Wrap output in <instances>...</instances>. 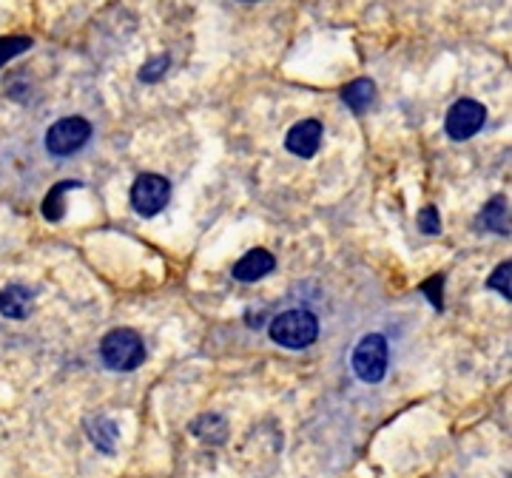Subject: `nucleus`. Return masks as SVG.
Returning a JSON list of instances; mask_svg holds the SVG:
<instances>
[{
  "mask_svg": "<svg viewBox=\"0 0 512 478\" xmlns=\"http://www.w3.org/2000/svg\"><path fill=\"white\" fill-rule=\"evenodd\" d=\"M100 356L111 370H120V373L137 370L146 359L143 336L131 331V328H117V331L106 333L103 342H100Z\"/></svg>",
  "mask_w": 512,
  "mask_h": 478,
  "instance_id": "f257e3e1",
  "label": "nucleus"
},
{
  "mask_svg": "<svg viewBox=\"0 0 512 478\" xmlns=\"http://www.w3.org/2000/svg\"><path fill=\"white\" fill-rule=\"evenodd\" d=\"M271 339L279 348L302 350L316 342L319 336V319L311 311H285L271 322Z\"/></svg>",
  "mask_w": 512,
  "mask_h": 478,
  "instance_id": "f03ea898",
  "label": "nucleus"
},
{
  "mask_svg": "<svg viewBox=\"0 0 512 478\" xmlns=\"http://www.w3.org/2000/svg\"><path fill=\"white\" fill-rule=\"evenodd\" d=\"M387 359H390L387 339H384L382 333H367L365 339L356 345V350H353L350 365H353V373L362 382L376 385V382H382L384 373H387Z\"/></svg>",
  "mask_w": 512,
  "mask_h": 478,
  "instance_id": "7ed1b4c3",
  "label": "nucleus"
},
{
  "mask_svg": "<svg viewBox=\"0 0 512 478\" xmlns=\"http://www.w3.org/2000/svg\"><path fill=\"white\" fill-rule=\"evenodd\" d=\"M89 137H92L89 120H83V117H63V120H57L55 126L46 131V148L55 157H69V154L86 146Z\"/></svg>",
  "mask_w": 512,
  "mask_h": 478,
  "instance_id": "20e7f679",
  "label": "nucleus"
},
{
  "mask_svg": "<svg viewBox=\"0 0 512 478\" xmlns=\"http://www.w3.org/2000/svg\"><path fill=\"white\" fill-rule=\"evenodd\" d=\"M168 200H171V185L160 174H143V177H137V183L131 188V205L143 217L160 214Z\"/></svg>",
  "mask_w": 512,
  "mask_h": 478,
  "instance_id": "39448f33",
  "label": "nucleus"
},
{
  "mask_svg": "<svg viewBox=\"0 0 512 478\" xmlns=\"http://www.w3.org/2000/svg\"><path fill=\"white\" fill-rule=\"evenodd\" d=\"M487 120V109L478 100H458L453 109L447 111V134L453 140H470L476 137Z\"/></svg>",
  "mask_w": 512,
  "mask_h": 478,
  "instance_id": "423d86ee",
  "label": "nucleus"
},
{
  "mask_svg": "<svg viewBox=\"0 0 512 478\" xmlns=\"http://www.w3.org/2000/svg\"><path fill=\"white\" fill-rule=\"evenodd\" d=\"M285 146L291 154L296 157H313L319 146H322V123L319 120H302V123H296L291 131H288V140H285Z\"/></svg>",
  "mask_w": 512,
  "mask_h": 478,
  "instance_id": "0eeeda50",
  "label": "nucleus"
},
{
  "mask_svg": "<svg viewBox=\"0 0 512 478\" xmlns=\"http://www.w3.org/2000/svg\"><path fill=\"white\" fill-rule=\"evenodd\" d=\"M274 268H276L274 254H271V251H265V248H254V251H248V254L234 265V279H239V282H256V279H262V276L271 274Z\"/></svg>",
  "mask_w": 512,
  "mask_h": 478,
  "instance_id": "6e6552de",
  "label": "nucleus"
},
{
  "mask_svg": "<svg viewBox=\"0 0 512 478\" xmlns=\"http://www.w3.org/2000/svg\"><path fill=\"white\" fill-rule=\"evenodd\" d=\"M32 299L35 294L23 285H6L0 291V313L6 319H26L32 313Z\"/></svg>",
  "mask_w": 512,
  "mask_h": 478,
  "instance_id": "1a4fd4ad",
  "label": "nucleus"
},
{
  "mask_svg": "<svg viewBox=\"0 0 512 478\" xmlns=\"http://www.w3.org/2000/svg\"><path fill=\"white\" fill-rule=\"evenodd\" d=\"M476 225L484 231H493V234H510V208L501 197H495L493 203H487V208L481 211Z\"/></svg>",
  "mask_w": 512,
  "mask_h": 478,
  "instance_id": "9d476101",
  "label": "nucleus"
},
{
  "mask_svg": "<svg viewBox=\"0 0 512 478\" xmlns=\"http://www.w3.org/2000/svg\"><path fill=\"white\" fill-rule=\"evenodd\" d=\"M342 100H345V106H348L353 114H365L370 106H373V100H376V86L370 83V80H353L348 89L342 92Z\"/></svg>",
  "mask_w": 512,
  "mask_h": 478,
  "instance_id": "9b49d317",
  "label": "nucleus"
},
{
  "mask_svg": "<svg viewBox=\"0 0 512 478\" xmlns=\"http://www.w3.org/2000/svg\"><path fill=\"white\" fill-rule=\"evenodd\" d=\"M191 433L202 439V442H214V444H222L225 442V436H228V424L222 416L217 413H205L200 416L197 422L191 424Z\"/></svg>",
  "mask_w": 512,
  "mask_h": 478,
  "instance_id": "f8f14e48",
  "label": "nucleus"
},
{
  "mask_svg": "<svg viewBox=\"0 0 512 478\" xmlns=\"http://www.w3.org/2000/svg\"><path fill=\"white\" fill-rule=\"evenodd\" d=\"M89 427V436H92V442L97 444V450H103V453H114V447H117V424L106 419V416H97V419H89L86 422Z\"/></svg>",
  "mask_w": 512,
  "mask_h": 478,
  "instance_id": "ddd939ff",
  "label": "nucleus"
},
{
  "mask_svg": "<svg viewBox=\"0 0 512 478\" xmlns=\"http://www.w3.org/2000/svg\"><path fill=\"white\" fill-rule=\"evenodd\" d=\"M72 188H80V183L66 180V183H57L55 188L46 194V200H43V217H46V220L49 222L63 220V214H66V194H69Z\"/></svg>",
  "mask_w": 512,
  "mask_h": 478,
  "instance_id": "4468645a",
  "label": "nucleus"
},
{
  "mask_svg": "<svg viewBox=\"0 0 512 478\" xmlns=\"http://www.w3.org/2000/svg\"><path fill=\"white\" fill-rule=\"evenodd\" d=\"M29 46H32V40L23 35L15 37H0V69L12 60V57L23 55V52H29Z\"/></svg>",
  "mask_w": 512,
  "mask_h": 478,
  "instance_id": "2eb2a0df",
  "label": "nucleus"
},
{
  "mask_svg": "<svg viewBox=\"0 0 512 478\" xmlns=\"http://www.w3.org/2000/svg\"><path fill=\"white\" fill-rule=\"evenodd\" d=\"M510 276H512V262L507 259V262H501V265H498V268L493 271V276L487 279V285H490L493 291H498V294L504 296L507 302H510V296H512Z\"/></svg>",
  "mask_w": 512,
  "mask_h": 478,
  "instance_id": "dca6fc26",
  "label": "nucleus"
},
{
  "mask_svg": "<svg viewBox=\"0 0 512 478\" xmlns=\"http://www.w3.org/2000/svg\"><path fill=\"white\" fill-rule=\"evenodd\" d=\"M419 231L421 234H427V237H439L441 234V220H439V211L433 208V205H427V208H421L419 211Z\"/></svg>",
  "mask_w": 512,
  "mask_h": 478,
  "instance_id": "f3484780",
  "label": "nucleus"
},
{
  "mask_svg": "<svg viewBox=\"0 0 512 478\" xmlns=\"http://www.w3.org/2000/svg\"><path fill=\"white\" fill-rule=\"evenodd\" d=\"M165 72H168V57L160 55L154 57V60H148L146 66L140 69V80H143V83H157Z\"/></svg>",
  "mask_w": 512,
  "mask_h": 478,
  "instance_id": "a211bd4d",
  "label": "nucleus"
},
{
  "mask_svg": "<svg viewBox=\"0 0 512 478\" xmlns=\"http://www.w3.org/2000/svg\"><path fill=\"white\" fill-rule=\"evenodd\" d=\"M441 285H444V279H441V276H433V279H427V282L421 285V291H424V294H430L433 308H439V311H441Z\"/></svg>",
  "mask_w": 512,
  "mask_h": 478,
  "instance_id": "6ab92c4d",
  "label": "nucleus"
}]
</instances>
